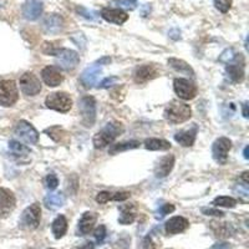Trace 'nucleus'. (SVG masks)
<instances>
[{
  "instance_id": "obj_29",
  "label": "nucleus",
  "mask_w": 249,
  "mask_h": 249,
  "mask_svg": "<svg viewBox=\"0 0 249 249\" xmlns=\"http://www.w3.org/2000/svg\"><path fill=\"white\" fill-rule=\"evenodd\" d=\"M140 147V142L139 141H127V142H121V143L112 144L108 150V153L110 155H117L120 152H124V151L133 150V148Z\"/></svg>"
},
{
  "instance_id": "obj_18",
  "label": "nucleus",
  "mask_w": 249,
  "mask_h": 249,
  "mask_svg": "<svg viewBox=\"0 0 249 249\" xmlns=\"http://www.w3.org/2000/svg\"><path fill=\"white\" fill-rule=\"evenodd\" d=\"M97 222V213L85 212L79 219L77 224V235H86L93 230Z\"/></svg>"
},
{
  "instance_id": "obj_12",
  "label": "nucleus",
  "mask_w": 249,
  "mask_h": 249,
  "mask_svg": "<svg viewBox=\"0 0 249 249\" xmlns=\"http://www.w3.org/2000/svg\"><path fill=\"white\" fill-rule=\"evenodd\" d=\"M17 199L8 188H0V218H6L14 211Z\"/></svg>"
},
{
  "instance_id": "obj_28",
  "label": "nucleus",
  "mask_w": 249,
  "mask_h": 249,
  "mask_svg": "<svg viewBox=\"0 0 249 249\" xmlns=\"http://www.w3.org/2000/svg\"><path fill=\"white\" fill-rule=\"evenodd\" d=\"M144 147L150 151H167L171 148V143L166 140L148 139L144 141Z\"/></svg>"
},
{
  "instance_id": "obj_4",
  "label": "nucleus",
  "mask_w": 249,
  "mask_h": 249,
  "mask_svg": "<svg viewBox=\"0 0 249 249\" xmlns=\"http://www.w3.org/2000/svg\"><path fill=\"white\" fill-rule=\"evenodd\" d=\"M41 219V207L39 203H33L23 212L19 221V227L26 231L36 230Z\"/></svg>"
},
{
  "instance_id": "obj_51",
  "label": "nucleus",
  "mask_w": 249,
  "mask_h": 249,
  "mask_svg": "<svg viewBox=\"0 0 249 249\" xmlns=\"http://www.w3.org/2000/svg\"><path fill=\"white\" fill-rule=\"evenodd\" d=\"M244 159H246V160L249 159V147H248V146L244 148Z\"/></svg>"
},
{
  "instance_id": "obj_26",
  "label": "nucleus",
  "mask_w": 249,
  "mask_h": 249,
  "mask_svg": "<svg viewBox=\"0 0 249 249\" xmlns=\"http://www.w3.org/2000/svg\"><path fill=\"white\" fill-rule=\"evenodd\" d=\"M226 71L230 79L235 84L242 82L244 80V62L243 64H239V62L231 64V65L227 66Z\"/></svg>"
},
{
  "instance_id": "obj_35",
  "label": "nucleus",
  "mask_w": 249,
  "mask_h": 249,
  "mask_svg": "<svg viewBox=\"0 0 249 249\" xmlns=\"http://www.w3.org/2000/svg\"><path fill=\"white\" fill-rule=\"evenodd\" d=\"M234 192L241 196L242 198L248 199V195H249L248 183H246V182H243V183H242V181L239 179V183L235 184V186H234Z\"/></svg>"
},
{
  "instance_id": "obj_50",
  "label": "nucleus",
  "mask_w": 249,
  "mask_h": 249,
  "mask_svg": "<svg viewBox=\"0 0 249 249\" xmlns=\"http://www.w3.org/2000/svg\"><path fill=\"white\" fill-rule=\"evenodd\" d=\"M106 62H111L110 57H102L101 60H99L100 65H102V64H106Z\"/></svg>"
},
{
  "instance_id": "obj_43",
  "label": "nucleus",
  "mask_w": 249,
  "mask_h": 249,
  "mask_svg": "<svg viewBox=\"0 0 249 249\" xmlns=\"http://www.w3.org/2000/svg\"><path fill=\"white\" fill-rule=\"evenodd\" d=\"M140 249H156V244L153 243L151 235L143 238V241H142L141 246H140Z\"/></svg>"
},
{
  "instance_id": "obj_31",
  "label": "nucleus",
  "mask_w": 249,
  "mask_h": 249,
  "mask_svg": "<svg viewBox=\"0 0 249 249\" xmlns=\"http://www.w3.org/2000/svg\"><path fill=\"white\" fill-rule=\"evenodd\" d=\"M213 204L215 207H224V208H234L237 201L232 197H227V196H221V197H217L213 201Z\"/></svg>"
},
{
  "instance_id": "obj_45",
  "label": "nucleus",
  "mask_w": 249,
  "mask_h": 249,
  "mask_svg": "<svg viewBox=\"0 0 249 249\" xmlns=\"http://www.w3.org/2000/svg\"><path fill=\"white\" fill-rule=\"evenodd\" d=\"M210 249H232V247H231L230 243H227V242H218L214 246L211 247Z\"/></svg>"
},
{
  "instance_id": "obj_38",
  "label": "nucleus",
  "mask_w": 249,
  "mask_h": 249,
  "mask_svg": "<svg viewBox=\"0 0 249 249\" xmlns=\"http://www.w3.org/2000/svg\"><path fill=\"white\" fill-rule=\"evenodd\" d=\"M93 235H95V239H96L97 243L101 244L102 242H104V239L106 238V227L104 226V224H101V226L97 227L96 230H95Z\"/></svg>"
},
{
  "instance_id": "obj_32",
  "label": "nucleus",
  "mask_w": 249,
  "mask_h": 249,
  "mask_svg": "<svg viewBox=\"0 0 249 249\" xmlns=\"http://www.w3.org/2000/svg\"><path fill=\"white\" fill-rule=\"evenodd\" d=\"M76 12L79 13L82 18H85V19L90 20V21H96V20H99L100 15L97 14L96 12H93V10H90V9L85 8V6H77Z\"/></svg>"
},
{
  "instance_id": "obj_30",
  "label": "nucleus",
  "mask_w": 249,
  "mask_h": 249,
  "mask_svg": "<svg viewBox=\"0 0 249 249\" xmlns=\"http://www.w3.org/2000/svg\"><path fill=\"white\" fill-rule=\"evenodd\" d=\"M9 150L12 151L13 153L19 156H25L30 153V150L26 147L25 144L20 143V142L15 141V140H12V141L9 142Z\"/></svg>"
},
{
  "instance_id": "obj_6",
  "label": "nucleus",
  "mask_w": 249,
  "mask_h": 249,
  "mask_svg": "<svg viewBox=\"0 0 249 249\" xmlns=\"http://www.w3.org/2000/svg\"><path fill=\"white\" fill-rule=\"evenodd\" d=\"M45 105L51 110L65 113L72 107V100L65 92H53L45 99Z\"/></svg>"
},
{
  "instance_id": "obj_11",
  "label": "nucleus",
  "mask_w": 249,
  "mask_h": 249,
  "mask_svg": "<svg viewBox=\"0 0 249 249\" xmlns=\"http://www.w3.org/2000/svg\"><path fill=\"white\" fill-rule=\"evenodd\" d=\"M232 148V142L227 137H219L214 141L212 146V155L213 159L218 162V163H226L227 157H228V152Z\"/></svg>"
},
{
  "instance_id": "obj_33",
  "label": "nucleus",
  "mask_w": 249,
  "mask_h": 249,
  "mask_svg": "<svg viewBox=\"0 0 249 249\" xmlns=\"http://www.w3.org/2000/svg\"><path fill=\"white\" fill-rule=\"evenodd\" d=\"M175 210L176 208L173 204H171V203L162 204L159 210H157V212H156V214H155L156 219H162L163 217H166L167 214H170V213L175 212Z\"/></svg>"
},
{
  "instance_id": "obj_23",
  "label": "nucleus",
  "mask_w": 249,
  "mask_h": 249,
  "mask_svg": "<svg viewBox=\"0 0 249 249\" xmlns=\"http://www.w3.org/2000/svg\"><path fill=\"white\" fill-rule=\"evenodd\" d=\"M197 126H193L192 128L190 130H186V131H181V132H177L175 135V140L176 142H178L181 146L183 147H191L196 141V136H197Z\"/></svg>"
},
{
  "instance_id": "obj_22",
  "label": "nucleus",
  "mask_w": 249,
  "mask_h": 249,
  "mask_svg": "<svg viewBox=\"0 0 249 249\" xmlns=\"http://www.w3.org/2000/svg\"><path fill=\"white\" fill-rule=\"evenodd\" d=\"M119 223L124 224V226H128V224H132L136 219L137 210L135 204H122L119 207Z\"/></svg>"
},
{
  "instance_id": "obj_48",
  "label": "nucleus",
  "mask_w": 249,
  "mask_h": 249,
  "mask_svg": "<svg viewBox=\"0 0 249 249\" xmlns=\"http://www.w3.org/2000/svg\"><path fill=\"white\" fill-rule=\"evenodd\" d=\"M95 248V244L92 242H85L84 244H81L80 247H76L75 249H93Z\"/></svg>"
},
{
  "instance_id": "obj_19",
  "label": "nucleus",
  "mask_w": 249,
  "mask_h": 249,
  "mask_svg": "<svg viewBox=\"0 0 249 249\" xmlns=\"http://www.w3.org/2000/svg\"><path fill=\"white\" fill-rule=\"evenodd\" d=\"M101 17L107 21V23L116 24V25H122L126 23L128 19V15L121 10V9L116 8H105L101 10Z\"/></svg>"
},
{
  "instance_id": "obj_1",
  "label": "nucleus",
  "mask_w": 249,
  "mask_h": 249,
  "mask_svg": "<svg viewBox=\"0 0 249 249\" xmlns=\"http://www.w3.org/2000/svg\"><path fill=\"white\" fill-rule=\"evenodd\" d=\"M124 124L121 122H108L105 127L93 136V146L97 150L106 147L107 144L112 143L124 132Z\"/></svg>"
},
{
  "instance_id": "obj_53",
  "label": "nucleus",
  "mask_w": 249,
  "mask_h": 249,
  "mask_svg": "<svg viewBox=\"0 0 249 249\" xmlns=\"http://www.w3.org/2000/svg\"><path fill=\"white\" fill-rule=\"evenodd\" d=\"M50 249H54V248H50Z\"/></svg>"
},
{
  "instance_id": "obj_13",
  "label": "nucleus",
  "mask_w": 249,
  "mask_h": 249,
  "mask_svg": "<svg viewBox=\"0 0 249 249\" xmlns=\"http://www.w3.org/2000/svg\"><path fill=\"white\" fill-rule=\"evenodd\" d=\"M157 76H159V69L152 64L139 66L133 72V80L137 84H144V82L150 81Z\"/></svg>"
},
{
  "instance_id": "obj_3",
  "label": "nucleus",
  "mask_w": 249,
  "mask_h": 249,
  "mask_svg": "<svg viewBox=\"0 0 249 249\" xmlns=\"http://www.w3.org/2000/svg\"><path fill=\"white\" fill-rule=\"evenodd\" d=\"M163 116L170 124H178L191 119V116H192V110H191L190 105H187V104L181 101H176L175 100V101L171 102L167 107L164 108Z\"/></svg>"
},
{
  "instance_id": "obj_39",
  "label": "nucleus",
  "mask_w": 249,
  "mask_h": 249,
  "mask_svg": "<svg viewBox=\"0 0 249 249\" xmlns=\"http://www.w3.org/2000/svg\"><path fill=\"white\" fill-rule=\"evenodd\" d=\"M59 184V179H57V176L55 173H49L46 176V187L49 190H55Z\"/></svg>"
},
{
  "instance_id": "obj_41",
  "label": "nucleus",
  "mask_w": 249,
  "mask_h": 249,
  "mask_svg": "<svg viewBox=\"0 0 249 249\" xmlns=\"http://www.w3.org/2000/svg\"><path fill=\"white\" fill-rule=\"evenodd\" d=\"M112 196H113V193L106 192V191H104V192H100V193H97V196H96V202L100 204L107 203L108 201H112Z\"/></svg>"
},
{
  "instance_id": "obj_34",
  "label": "nucleus",
  "mask_w": 249,
  "mask_h": 249,
  "mask_svg": "<svg viewBox=\"0 0 249 249\" xmlns=\"http://www.w3.org/2000/svg\"><path fill=\"white\" fill-rule=\"evenodd\" d=\"M213 3H214L215 9L223 14H226L232 6V0H213Z\"/></svg>"
},
{
  "instance_id": "obj_42",
  "label": "nucleus",
  "mask_w": 249,
  "mask_h": 249,
  "mask_svg": "<svg viewBox=\"0 0 249 249\" xmlns=\"http://www.w3.org/2000/svg\"><path fill=\"white\" fill-rule=\"evenodd\" d=\"M72 40H74V43L76 44L79 48L81 49H85V44H86V39L85 36H84V34L82 33H76V34L72 35Z\"/></svg>"
},
{
  "instance_id": "obj_8",
  "label": "nucleus",
  "mask_w": 249,
  "mask_h": 249,
  "mask_svg": "<svg viewBox=\"0 0 249 249\" xmlns=\"http://www.w3.org/2000/svg\"><path fill=\"white\" fill-rule=\"evenodd\" d=\"M20 89L26 96H35L41 91V84L36 75L33 72H25L20 77Z\"/></svg>"
},
{
  "instance_id": "obj_37",
  "label": "nucleus",
  "mask_w": 249,
  "mask_h": 249,
  "mask_svg": "<svg viewBox=\"0 0 249 249\" xmlns=\"http://www.w3.org/2000/svg\"><path fill=\"white\" fill-rule=\"evenodd\" d=\"M112 3L128 10H133L137 6V0H113Z\"/></svg>"
},
{
  "instance_id": "obj_49",
  "label": "nucleus",
  "mask_w": 249,
  "mask_h": 249,
  "mask_svg": "<svg viewBox=\"0 0 249 249\" xmlns=\"http://www.w3.org/2000/svg\"><path fill=\"white\" fill-rule=\"evenodd\" d=\"M243 116L248 117L249 116V113H248V102H244L243 104Z\"/></svg>"
},
{
  "instance_id": "obj_24",
  "label": "nucleus",
  "mask_w": 249,
  "mask_h": 249,
  "mask_svg": "<svg viewBox=\"0 0 249 249\" xmlns=\"http://www.w3.org/2000/svg\"><path fill=\"white\" fill-rule=\"evenodd\" d=\"M66 198L65 195L61 192H56V193H50L44 198V204L48 210L51 211H56L59 208H61L64 204H65Z\"/></svg>"
},
{
  "instance_id": "obj_5",
  "label": "nucleus",
  "mask_w": 249,
  "mask_h": 249,
  "mask_svg": "<svg viewBox=\"0 0 249 249\" xmlns=\"http://www.w3.org/2000/svg\"><path fill=\"white\" fill-rule=\"evenodd\" d=\"M79 110L81 121L86 127L93 126L96 121V101L92 96H84L79 100Z\"/></svg>"
},
{
  "instance_id": "obj_27",
  "label": "nucleus",
  "mask_w": 249,
  "mask_h": 249,
  "mask_svg": "<svg viewBox=\"0 0 249 249\" xmlns=\"http://www.w3.org/2000/svg\"><path fill=\"white\" fill-rule=\"evenodd\" d=\"M168 64H170L171 68H173L176 71H178V72H181V74L191 75V76H195V71H193V69L191 68V66L188 65V64H187L186 61H183V60H179V59H175V57H171V59L168 60Z\"/></svg>"
},
{
  "instance_id": "obj_17",
  "label": "nucleus",
  "mask_w": 249,
  "mask_h": 249,
  "mask_svg": "<svg viewBox=\"0 0 249 249\" xmlns=\"http://www.w3.org/2000/svg\"><path fill=\"white\" fill-rule=\"evenodd\" d=\"M102 69L99 65H91L86 68L82 71L81 76H80V81H81L82 86L85 89H91L95 84H96L97 79L101 75Z\"/></svg>"
},
{
  "instance_id": "obj_20",
  "label": "nucleus",
  "mask_w": 249,
  "mask_h": 249,
  "mask_svg": "<svg viewBox=\"0 0 249 249\" xmlns=\"http://www.w3.org/2000/svg\"><path fill=\"white\" fill-rule=\"evenodd\" d=\"M190 227V222L187 221L184 217L181 215H177V217H172L171 219H168L164 224V230L166 233L170 235L178 234V233L184 232Z\"/></svg>"
},
{
  "instance_id": "obj_2",
  "label": "nucleus",
  "mask_w": 249,
  "mask_h": 249,
  "mask_svg": "<svg viewBox=\"0 0 249 249\" xmlns=\"http://www.w3.org/2000/svg\"><path fill=\"white\" fill-rule=\"evenodd\" d=\"M44 53L56 57L57 66L64 69V70H74L80 62L79 54H77L76 51L70 50V49L53 48V46H50V49L45 50Z\"/></svg>"
},
{
  "instance_id": "obj_46",
  "label": "nucleus",
  "mask_w": 249,
  "mask_h": 249,
  "mask_svg": "<svg viewBox=\"0 0 249 249\" xmlns=\"http://www.w3.org/2000/svg\"><path fill=\"white\" fill-rule=\"evenodd\" d=\"M168 35H170L171 39H173V40L181 39V31H179L178 29H172V30H170Z\"/></svg>"
},
{
  "instance_id": "obj_9",
  "label": "nucleus",
  "mask_w": 249,
  "mask_h": 249,
  "mask_svg": "<svg viewBox=\"0 0 249 249\" xmlns=\"http://www.w3.org/2000/svg\"><path fill=\"white\" fill-rule=\"evenodd\" d=\"M15 135L29 144H36L39 141V133L35 130L34 126L29 124L28 121H24V120L17 124Z\"/></svg>"
},
{
  "instance_id": "obj_44",
  "label": "nucleus",
  "mask_w": 249,
  "mask_h": 249,
  "mask_svg": "<svg viewBox=\"0 0 249 249\" xmlns=\"http://www.w3.org/2000/svg\"><path fill=\"white\" fill-rule=\"evenodd\" d=\"M203 214L206 215H213V217H223L224 213L221 212V211L214 210V208H203L202 210Z\"/></svg>"
},
{
  "instance_id": "obj_47",
  "label": "nucleus",
  "mask_w": 249,
  "mask_h": 249,
  "mask_svg": "<svg viewBox=\"0 0 249 249\" xmlns=\"http://www.w3.org/2000/svg\"><path fill=\"white\" fill-rule=\"evenodd\" d=\"M150 13H151V5H150V4H144V5L142 6V9H141L142 17H143V18L148 17V15H150Z\"/></svg>"
},
{
  "instance_id": "obj_15",
  "label": "nucleus",
  "mask_w": 249,
  "mask_h": 249,
  "mask_svg": "<svg viewBox=\"0 0 249 249\" xmlns=\"http://www.w3.org/2000/svg\"><path fill=\"white\" fill-rule=\"evenodd\" d=\"M41 77H43L44 82L50 88H56L64 81V76H62L61 71L56 68V66H46L41 71Z\"/></svg>"
},
{
  "instance_id": "obj_25",
  "label": "nucleus",
  "mask_w": 249,
  "mask_h": 249,
  "mask_svg": "<svg viewBox=\"0 0 249 249\" xmlns=\"http://www.w3.org/2000/svg\"><path fill=\"white\" fill-rule=\"evenodd\" d=\"M51 231L56 239H60L65 235L66 231H68V219L65 218V215L60 214L55 218L51 224Z\"/></svg>"
},
{
  "instance_id": "obj_52",
  "label": "nucleus",
  "mask_w": 249,
  "mask_h": 249,
  "mask_svg": "<svg viewBox=\"0 0 249 249\" xmlns=\"http://www.w3.org/2000/svg\"><path fill=\"white\" fill-rule=\"evenodd\" d=\"M5 4H6L5 0H0V8H4V6H5Z\"/></svg>"
},
{
  "instance_id": "obj_16",
  "label": "nucleus",
  "mask_w": 249,
  "mask_h": 249,
  "mask_svg": "<svg viewBox=\"0 0 249 249\" xmlns=\"http://www.w3.org/2000/svg\"><path fill=\"white\" fill-rule=\"evenodd\" d=\"M43 1L41 0H26L23 5V15L26 20H36L43 14Z\"/></svg>"
},
{
  "instance_id": "obj_14",
  "label": "nucleus",
  "mask_w": 249,
  "mask_h": 249,
  "mask_svg": "<svg viewBox=\"0 0 249 249\" xmlns=\"http://www.w3.org/2000/svg\"><path fill=\"white\" fill-rule=\"evenodd\" d=\"M64 29V19L57 14H51L44 19L43 30L45 34L56 35Z\"/></svg>"
},
{
  "instance_id": "obj_7",
  "label": "nucleus",
  "mask_w": 249,
  "mask_h": 249,
  "mask_svg": "<svg viewBox=\"0 0 249 249\" xmlns=\"http://www.w3.org/2000/svg\"><path fill=\"white\" fill-rule=\"evenodd\" d=\"M19 91L15 81L13 80H3L0 81V105L4 107L13 106L18 101Z\"/></svg>"
},
{
  "instance_id": "obj_36",
  "label": "nucleus",
  "mask_w": 249,
  "mask_h": 249,
  "mask_svg": "<svg viewBox=\"0 0 249 249\" xmlns=\"http://www.w3.org/2000/svg\"><path fill=\"white\" fill-rule=\"evenodd\" d=\"M235 53L233 49H226V50L222 53V55L219 56V61L221 62H226V64H230L231 61L235 59Z\"/></svg>"
},
{
  "instance_id": "obj_40",
  "label": "nucleus",
  "mask_w": 249,
  "mask_h": 249,
  "mask_svg": "<svg viewBox=\"0 0 249 249\" xmlns=\"http://www.w3.org/2000/svg\"><path fill=\"white\" fill-rule=\"evenodd\" d=\"M116 82H119V77H116V76L106 77V79H104L101 82H100L99 88L100 89H110L111 86L115 85Z\"/></svg>"
},
{
  "instance_id": "obj_10",
  "label": "nucleus",
  "mask_w": 249,
  "mask_h": 249,
  "mask_svg": "<svg viewBox=\"0 0 249 249\" xmlns=\"http://www.w3.org/2000/svg\"><path fill=\"white\" fill-rule=\"evenodd\" d=\"M175 92L182 100H192L197 95V88L193 82L187 79H175L173 81Z\"/></svg>"
},
{
  "instance_id": "obj_21",
  "label": "nucleus",
  "mask_w": 249,
  "mask_h": 249,
  "mask_svg": "<svg viewBox=\"0 0 249 249\" xmlns=\"http://www.w3.org/2000/svg\"><path fill=\"white\" fill-rule=\"evenodd\" d=\"M173 166H175V156L173 155L164 156L163 159L160 160L159 163L156 164L155 176L157 177V178L167 177V176L171 173V171L173 170Z\"/></svg>"
}]
</instances>
